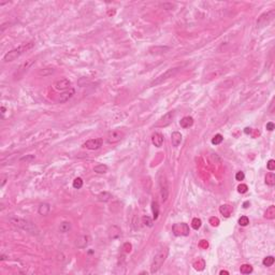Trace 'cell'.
<instances>
[{
    "instance_id": "cell-1",
    "label": "cell",
    "mask_w": 275,
    "mask_h": 275,
    "mask_svg": "<svg viewBox=\"0 0 275 275\" xmlns=\"http://www.w3.org/2000/svg\"><path fill=\"white\" fill-rule=\"evenodd\" d=\"M10 221L14 225V226L18 227V228L23 229L26 232H29L31 234H35V236H38L40 233V230L32 221L28 219H25V218H20V217H16V216H13V217L10 218Z\"/></svg>"
},
{
    "instance_id": "cell-2",
    "label": "cell",
    "mask_w": 275,
    "mask_h": 275,
    "mask_svg": "<svg viewBox=\"0 0 275 275\" xmlns=\"http://www.w3.org/2000/svg\"><path fill=\"white\" fill-rule=\"evenodd\" d=\"M33 45H35L33 42H28V43L20 44L18 47H16V49L12 50V51L8 52V53L6 54L5 57H3V61L5 62L13 61V60H15L16 58L20 57V55H23L25 52H27V51H29L30 49H32Z\"/></svg>"
},
{
    "instance_id": "cell-3",
    "label": "cell",
    "mask_w": 275,
    "mask_h": 275,
    "mask_svg": "<svg viewBox=\"0 0 275 275\" xmlns=\"http://www.w3.org/2000/svg\"><path fill=\"white\" fill-rule=\"evenodd\" d=\"M168 253H169V249H168L167 247H165V248H161L160 251L155 255L152 264H151V273H152V274H155V273L158 272V271L160 270V268L162 266V264L165 263V259H167Z\"/></svg>"
},
{
    "instance_id": "cell-4",
    "label": "cell",
    "mask_w": 275,
    "mask_h": 275,
    "mask_svg": "<svg viewBox=\"0 0 275 275\" xmlns=\"http://www.w3.org/2000/svg\"><path fill=\"white\" fill-rule=\"evenodd\" d=\"M180 71V67H175V68H170L169 70L165 71L163 74L159 75L158 77H156V79L154 80V81L151 83V86H157L159 85V84L163 83L165 81H167V80L171 79V77L175 76L176 73Z\"/></svg>"
},
{
    "instance_id": "cell-5",
    "label": "cell",
    "mask_w": 275,
    "mask_h": 275,
    "mask_svg": "<svg viewBox=\"0 0 275 275\" xmlns=\"http://www.w3.org/2000/svg\"><path fill=\"white\" fill-rule=\"evenodd\" d=\"M172 231L176 236H187L189 234V227L185 222H180V224H174L172 226Z\"/></svg>"
},
{
    "instance_id": "cell-6",
    "label": "cell",
    "mask_w": 275,
    "mask_h": 275,
    "mask_svg": "<svg viewBox=\"0 0 275 275\" xmlns=\"http://www.w3.org/2000/svg\"><path fill=\"white\" fill-rule=\"evenodd\" d=\"M274 14H275L274 10H271V11H269V12H266V13L262 14V15L260 16V17L258 18V20H257L258 27H264V26H266V25H268L269 23H270L271 20L274 18Z\"/></svg>"
},
{
    "instance_id": "cell-7",
    "label": "cell",
    "mask_w": 275,
    "mask_h": 275,
    "mask_svg": "<svg viewBox=\"0 0 275 275\" xmlns=\"http://www.w3.org/2000/svg\"><path fill=\"white\" fill-rule=\"evenodd\" d=\"M102 143H103V140L101 138H97V139H90L88 141H86L85 143L83 144V147L87 148V150H99L102 146Z\"/></svg>"
},
{
    "instance_id": "cell-8",
    "label": "cell",
    "mask_w": 275,
    "mask_h": 275,
    "mask_svg": "<svg viewBox=\"0 0 275 275\" xmlns=\"http://www.w3.org/2000/svg\"><path fill=\"white\" fill-rule=\"evenodd\" d=\"M124 138V133L121 131V130H112L108 133V136H106V141L110 144H114L119 142L121 139Z\"/></svg>"
},
{
    "instance_id": "cell-9",
    "label": "cell",
    "mask_w": 275,
    "mask_h": 275,
    "mask_svg": "<svg viewBox=\"0 0 275 275\" xmlns=\"http://www.w3.org/2000/svg\"><path fill=\"white\" fill-rule=\"evenodd\" d=\"M159 184H160V196H161V200H162V202H165L168 199V197H169V187H168V183H167V180H165V177H161L160 178V182H159Z\"/></svg>"
},
{
    "instance_id": "cell-10",
    "label": "cell",
    "mask_w": 275,
    "mask_h": 275,
    "mask_svg": "<svg viewBox=\"0 0 275 275\" xmlns=\"http://www.w3.org/2000/svg\"><path fill=\"white\" fill-rule=\"evenodd\" d=\"M90 241H91V239H90V236L88 234H83V236H79L75 240V246L77 248H85V247H87L89 245Z\"/></svg>"
},
{
    "instance_id": "cell-11",
    "label": "cell",
    "mask_w": 275,
    "mask_h": 275,
    "mask_svg": "<svg viewBox=\"0 0 275 275\" xmlns=\"http://www.w3.org/2000/svg\"><path fill=\"white\" fill-rule=\"evenodd\" d=\"M173 118H174V112L173 111H170V112H168L167 114L163 115V117H161L160 121L157 123V126H158V127H165V126L170 125V124L172 123Z\"/></svg>"
},
{
    "instance_id": "cell-12",
    "label": "cell",
    "mask_w": 275,
    "mask_h": 275,
    "mask_svg": "<svg viewBox=\"0 0 275 275\" xmlns=\"http://www.w3.org/2000/svg\"><path fill=\"white\" fill-rule=\"evenodd\" d=\"M70 86H71V82L68 79L58 80V81H56L54 83V87L57 90H66L68 88H70Z\"/></svg>"
},
{
    "instance_id": "cell-13",
    "label": "cell",
    "mask_w": 275,
    "mask_h": 275,
    "mask_svg": "<svg viewBox=\"0 0 275 275\" xmlns=\"http://www.w3.org/2000/svg\"><path fill=\"white\" fill-rule=\"evenodd\" d=\"M74 89L73 88H70L69 90H67V91H64L62 94H60L59 97L57 98V102H59V103H65V102L68 101L70 98H72V96L74 95Z\"/></svg>"
},
{
    "instance_id": "cell-14",
    "label": "cell",
    "mask_w": 275,
    "mask_h": 275,
    "mask_svg": "<svg viewBox=\"0 0 275 275\" xmlns=\"http://www.w3.org/2000/svg\"><path fill=\"white\" fill-rule=\"evenodd\" d=\"M152 142L156 147H161L163 144V136L159 132H155L152 136Z\"/></svg>"
},
{
    "instance_id": "cell-15",
    "label": "cell",
    "mask_w": 275,
    "mask_h": 275,
    "mask_svg": "<svg viewBox=\"0 0 275 275\" xmlns=\"http://www.w3.org/2000/svg\"><path fill=\"white\" fill-rule=\"evenodd\" d=\"M171 142H172V145H173L174 147H177V146L180 145V142H182V134H180V132H178V131L172 132Z\"/></svg>"
},
{
    "instance_id": "cell-16",
    "label": "cell",
    "mask_w": 275,
    "mask_h": 275,
    "mask_svg": "<svg viewBox=\"0 0 275 275\" xmlns=\"http://www.w3.org/2000/svg\"><path fill=\"white\" fill-rule=\"evenodd\" d=\"M35 62V59H28V60H26L25 62H23V64L20 66V68H18V74H23V73H24L25 71L28 70V69L30 68V67L32 66Z\"/></svg>"
},
{
    "instance_id": "cell-17",
    "label": "cell",
    "mask_w": 275,
    "mask_h": 275,
    "mask_svg": "<svg viewBox=\"0 0 275 275\" xmlns=\"http://www.w3.org/2000/svg\"><path fill=\"white\" fill-rule=\"evenodd\" d=\"M219 212H220V214H222V215L225 216V217H229V216L232 214V212H233V209H232L231 205L222 204L219 206Z\"/></svg>"
},
{
    "instance_id": "cell-18",
    "label": "cell",
    "mask_w": 275,
    "mask_h": 275,
    "mask_svg": "<svg viewBox=\"0 0 275 275\" xmlns=\"http://www.w3.org/2000/svg\"><path fill=\"white\" fill-rule=\"evenodd\" d=\"M180 125L182 128H189L194 125V118L191 116H185L183 117L180 121Z\"/></svg>"
},
{
    "instance_id": "cell-19",
    "label": "cell",
    "mask_w": 275,
    "mask_h": 275,
    "mask_svg": "<svg viewBox=\"0 0 275 275\" xmlns=\"http://www.w3.org/2000/svg\"><path fill=\"white\" fill-rule=\"evenodd\" d=\"M109 236H110V239L112 240H115V239H118L119 236H121V229L117 226H112L109 230Z\"/></svg>"
},
{
    "instance_id": "cell-20",
    "label": "cell",
    "mask_w": 275,
    "mask_h": 275,
    "mask_svg": "<svg viewBox=\"0 0 275 275\" xmlns=\"http://www.w3.org/2000/svg\"><path fill=\"white\" fill-rule=\"evenodd\" d=\"M50 210H51V206H50L49 203H42V204H40L39 209H38V212H39L40 215L46 216L47 214L50 213Z\"/></svg>"
},
{
    "instance_id": "cell-21",
    "label": "cell",
    "mask_w": 275,
    "mask_h": 275,
    "mask_svg": "<svg viewBox=\"0 0 275 275\" xmlns=\"http://www.w3.org/2000/svg\"><path fill=\"white\" fill-rule=\"evenodd\" d=\"M194 268L198 271H203L205 268V261L202 258H198L194 261Z\"/></svg>"
},
{
    "instance_id": "cell-22",
    "label": "cell",
    "mask_w": 275,
    "mask_h": 275,
    "mask_svg": "<svg viewBox=\"0 0 275 275\" xmlns=\"http://www.w3.org/2000/svg\"><path fill=\"white\" fill-rule=\"evenodd\" d=\"M264 217L266 219H274L275 218V206L274 205H271L266 209V213H264Z\"/></svg>"
},
{
    "instance_id": "cell-23",
    "label": "cell",
    "mask_w": 275,
    "mask_h": 275,
    "mask_svg": "<svg viewBox=\"0 0 275 275\" xmlns=\"http://www.w3.org/2000/svg\"><path fill=\"white\" fill-rule=\"evenodd\" d=\"M111 198H112V195L108 191H103V192H101V194L98 195V200H99L100 202H108V201L111 200Z\"/></svg>"
},
{
    "instance_id": "cell-24",
    "label": "cell",
    "mask_w": 275,
    "mask_h": 275,
    "mask_svg": "<svg viewBox=\"0 0 275 275\" xmlns=\"http://www.w3.org/2000/svg\"><path fill=\"white\" fill-rule=\"evenodd\" d=\"M266 184L269 186L275 185V174L273 172H270L266 175Z\"/></svg>"
},
{
    "instance_id": "cell-25",
    "label": "cell",
    "mask_w": 275,
    "mask_h": 275,
    "mask_svg": "<svg viewBox=\"0 0 275 275\" xmlns=\"http://www.w3.org/2000/svg\"><path fill=\"white\" fill-rule=\"evenodd\" d=\"M94 171H95L96 173H99V174L106 173V172H108V165H103V163H100V165H96V167L94 168Z\"/></svg>"
},
{
    "instance_id": "cell-26",
    "label": "cell",
    "mask_w": 275,
    "mask_h": 275,
    "mask_svg": "<svg viewBox=\"0 0 275 275\" xmlns=\"http://www.w3.org/2000/svg\"><path fill=\"white\" fill-rule=\"evenodd\" d=\"M152 211H153V215H154L153 219L156 220L159 215V205H158V202H157V201H153L152 202Z\"/></svg>"
},
{
    "instance_id": "cell-27",
    "label": "cell",
    "mask_w": 275,
    "mask_h": 275,
    "mask_svg": "<svg viewBox=\"0 0 275 275\" xmlns=\"http://www.w3.org/2000/svg\"><path fill=\"white\" fill-rule=\"evenodd\" d=\"M71 229V224L69 221H62L59 226V231L61 233H66Z\"/></svg>"
},
{
    "instance_id": "cell-28",
    "label": "cell",
    "mask_w": 275,
    "mask_h": 275,
    "mask_svg": "<svg viewBox=\"0 0 275 275\" xmlns=\"http://www.w3.org/2000/svg\"><path fill=\"white\" fill-rule=\"evenodd\" d=\"M170 50V47H168V46H160V47H158V46H156V47H153V49H151V53L152 54H158V53H165V52L167 51H169Z\"/></svg>"
},
{
    "instance_id": "cell-29",
    "label": "cell",
    "mask_w": 275,
    "mask_h": 275,
    "mask_svg": "<svg viewBox=\"0 0 275 275\" xmlns=\"http://www.w3.org/2000/svg\"><path fill=\"white\" fill-rule=\"evenodd\" d=\"M240 271L242 274H249V273L253 272V266L251 264H243V266H241Z\"/></svg>"
},
{
    "instance_id": "cell-30",
    "label": "cell",
    "mask_w": 275,
    "mask_h": 275,
    "mask_svg": "<svg viewBox=\"0 0 275 275\" xmlns=\"http://www.w3.org/2000/svg\"><path fill=\"white\" fill-rule=\"evenodd\" d=\"M222 140H224V136H222L221 134L217 133V134H215L214 138L212 139V144H214V145H218V144L221 143Z\"/></svg>"
},
{
    "instance_id": "cell-31",
    "label": "cell",
    "mask_w": 275,
    "mask_h": 275,
    "mask_svg": "<svg viewBox=\"0 0 275 275\" xmlns=\"http://www.w3.org/2000/svg\"><path fill=\"white\" fill-rule=\"evenodd\" d=\"M274 257H272V256H268V257H266L263 259V261H262V263H263L264 266H273V263H274Z\"/></svg>"
},
{
    "instance_id": "cell-32",
    "label": "cell",
    "mask_w": 275,
    "mask_h": 275,
    "mask_svg": "<svg viewBox=\"0 0 275 275\" xmlns=\"http://www.w3.org/2000/svg\"><path fill=\"white\" fill-rule=\"evenodd\" d=\"M201 225H202V221H201L200 218H194L191 221V227L195 229V230H198V229H200Z\"/></svg>"
},
{
    "instance_id": "cell-33",
    "label": "cell",
    "mask_w": 275,
    "mask_h": 275,
    "mask_svg": "<svg viewBox=\"0 0 275 275\" xmlns=\"http://www.w3.org/2000/svg\"><path fill=\"white\" fill-rule=\"evenodd\" d=\"M72 185H73V187H74L75 189H80V188H82V186H83V180H82L81 177L74 178Z\"/></svg>"
},
{
    "instance_id": "cell-34",
    "label": "cell",
    "mask_w": 275,
    "mask_h": 275,
    "mask_svg": "<svg viewBox=\"0 0 275 275\" xmlns=\"http://www.w3.org/2000/svg\"><path fill=\"white\" fill-rule=\"evenodd\" d=\"M142 222L144 224V226L153 227V219L150 217V216H143V217H142Z\"/></svg>"
},
{
    "instance_id": "cell-35",
    "label": "cell",
    "mask_w": 275,
    "mask_h": 275,
    "mask_svg": "<svg viewBox=\"0 0 275 275\" xmlns=\"http://www.w3.org/2000/svg\"><path fill=\"white\" fill-rule=\"evenodd\" d=\"M248 224H249V219L247 216H242V217H240V219H239V225H240V226L246 227Z\"/></svg>"
},
{
    "instance_id": "cell-36",
    "label": "cell",
    "mask_w": 275,
    "mask_h": 275,
    "mask_svg": "<svg viewBox=\"0 0 275 275\" xmlns=\"http://www.w3.org/2000/svg\"><path fill=\"white\" fill-rule=\"evenodd\" d=\"M247 190H248V187H247V185H245V184H240V185L238 186V191L240 192V194H245V192H247Z\"/></svg>"
},
{
    "instance_id": "cell-37",
    "label": "cell",
    "mask_w": 275,
    "mask_h": 275,
    "mask_svg": "<svg viewBox=\"0 0 275 275\" xmlns=\"http://www.w3.org/2000/svg\"><path fill=\"white\" fill-rule=\"evenodd\" d=\"M266 167H268V169L270 170V171H273V170H275V160H273V159H270V160L268 161V163H266Z\"/></svg>"
},
{
    "instance_id": "cell-38",
    "label": "cell",
    "mask_w": 275,
    "mask_h": 275,
    "mask_svg": "<svg viewBox=\"0 0 275 275\" xmlns=\"http://www.w3.org/2000/svg\"><path fill=\"white\" fill-rule=\"evenodd\" d=\"M210 224L213 227H217L219 225V219L217 217H211L210 218Z\"/></svg>"
},
{
    "instance_id": "cell-39",
    "label": "cell",
    "mask_w": 275,
    "mask_h": 275,
    "mask_svg": "<svg viewBox=\"0 0 275 275\" xmlns=\"http://www.w3.org/2000/svg\"><path fill=\"white\" fill-rule=\"evenodd\" d=\"M123 249L125 251V253H130V251H131V249H132V245L130 244L129 242L125 243V244H124V246H123Z\"/></svg>"
},
{
    "instance_id": "cell-40",
    "label": "cell",
    "mask_w": 275,
    "mask_h": 275,
    "mask_svg": "<svg viewBox=\"0 0 275 275\" xmlns=\"http://www.w3.org/2000/svg\"><path fill=\"white\" fill-rule=\"evenodd\" d=\"M244 177H245V174H244V172H242V171H240V172H238V173L236 174V180H244Z\"/></svg>"
},
{
    "instance_id": "cell-41",
    "label": "cell",
    "mask_w": 275,
    "mask_h": 275,
    "mask_svg": "<svg viewBox=\"0 0 275 275\" xmlns=\"http://www.w3.org/2000/svg\"><path fill=\"white\" fill-rule=\"evenodd\" d=\"M199 246H200L201 248L206 249L207 247H209V243H207L205 240H201V241H200V243H199Z\"/></svg>"
},
{
    "instance_id": "cell-42",
    "label": "cell",
    "mask_w": 275,
    "mask_h": 275,
    "mask_svg": "<svg viewBox=\"0 0 275 275\" xmlns=\"http://www.w3.org/2000/svg\"><path fill=\"white\" fill-rule=\"evenodd\" d=\"M274 128H275V126H274V124H273L272 121H270V123L266 124V129H268L269 131H272V130H274Z\"/></svg>"
},
{
    "instance_id": "cell-43",
    "label": "cell",
    "mask_w": 275,
    "mask_h": 275,
    "mask_svg": "<svg viewBox=\"0 0 275 275\" xmlns=\"http://www.w3.org/2000/svg\"><path fill=\"white\" fill-rule=\"evenodd\" d=\"M251 205V203H249V201H246V202H244V204H243V206H244V209H247V207Z\"/></svg>"
},
{
    "instance_id": "cell-44",
    "label": "cell",
    "mask_w": 275,
    "mask_h": 275,
    "mask_svg": "<svg viewBox=\"0 0 275 275\" xmlns=\"http://www.w3.org/2000/svg\"><path fill=\"white\" fill-rule=\"evenodd\" d=\"M244 132H245V133H247V134H248V133H251V128H248V127H247V128H245Z\"/></svg>"
},
{
    "instance_id": "cell-45",
    "label": "cell",
    "mask_w": 275,
    "mask_h": 275,
    "mask_svg": "<svg viewBox=\"0 0 275 275\" xmlns=\"http://www.w3.org/2000/svg\"><path fill=\"white\" fill-rule=\"evenodd\" d=\"M219 274H220V275H224V274L228 275V274H229V272H228V271H224V270H222V271H220V272H219Z\"/></svg>"
},
{
    "instance_id": "cell-46",
    "label": "cell",
    "mask_w": 275,
    "mask_h": 275,
    "mask_svg": "<svg viewBox=\"0 0 275 275\" xmlns=\"http://www.w3.org/2000/svg\"><path fill=\"white\" fill-rule=\"evenodd\" d=\"M6 180H7V177H3V180H2V183H1V186H3V185H5V183H6Z\"/></svg>"
},
{
    "instance_id": "cell-47",
    "label": "cell",
    "mask_w": 275,
    "mask_h": 275,
    "mask_svg": "<svg viewBox=\"0 0 275 275\" xmlns=\"http://www.w3.org/2000/svg\"><path fill=\"white\" fill-rule=\"evenodd\" d=\"M5 112H6V108H5V106H1V113L3 114Z\"/></svg>"
}]
</instances>
